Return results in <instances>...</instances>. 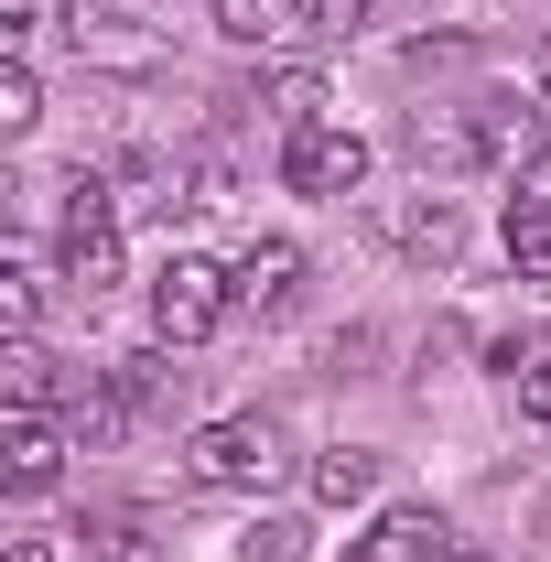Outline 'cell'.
<instances>
[{"label": "cell", "instance_id": "cell-1", "mask_svg": "<svg viewBox=\"0 0 551 562\" xmlns=\"http://www.w3.org/2000/svg\"><path fill=\"white\" fill-rule=\"evenodd\" d=\"M227 314H238V271H227V260L173 249V260L151 271V336H162V347H206Z\"/></svg>", "mask_w": 551, "mask_h": 562}, {"label": "cell", "instance_id": "cell-2", "mask_svg": "<svg viewBox=\"0 0 551 562\" xmlns=\"http://www.w3.org/2000/svg\"><path fill=\"white\" fill-rule=\"evenodd\" d=\"M271 476H281V432L260 412H227L184 443V487H206V497H260Z\"/></svg>", "mask_w": 551, "mask_h": 562}, {"label": "cell", "instance_id": "cell-3", "mask_svg": "<svg viewBox=\"0 0 551 562\" xmlns=\"http://www.w3.org/2000/svg\"><path fill=\"white\" fill-rule=\"evenodd\" d=\"M55 260H66V281L87 292V303L120 281V195H109L98 173H76V184H66V216H55Z\"/></svg>", "mask_w": 551, "mask_h": 562}, {"label": "cell", "instance_id": "cell-4", "mask_svg": "<svg viewBox=\"0 0 551 562\" xmlns=\"http://www.w3.org/2000/svg\"><path fill=\"white\" fill-rule=\"evenodd\" d=\"M281 184H292V195H357V184H368V140L346 131V120L281 131Z\"/></svg>", "mask_w": 551, "mask_h": 562}, {"label": "cell", "instance_id": "cell-5", "mask_svg": "<svg viewBox=\"0 0 551 562\" xmlns=\"http://www.w3.org/2000/svg\"><path fill=\"white\" fill-rule=\"evenodd\" d=\"M66 454H76V422L66 412H11V432H0V487L44 497L55 476H66Z\"/></svg>", "mask_w": 551, "mask_h": 562}, {"label": "cell", "instance_id": "cell-6", "mask_svg": "<svg viewBox=\"0 0 551 562\" xmlns=\"http://www.w3.org/2000/svg\"><path fill=\"white\" fill-rule=\"evenodd\" d=\"M66 44H76V55H98V66H151V55H162L120 0H66Z\"/></svg>", "mask_w": 551, "mask_h": 562}, {"label": "cell", "instance_id": "cell-7", "mask_svg": "<svg viewBox=\"0 0 551 562\" xmlns=\"http://www.w3.org/2000/svg\"><path fill=\"white\" fill-rule=\"evenodd\" d=\"M227 271H238V303H249V314H281L292 281H303V249H292V238H249Z\"/></svg>", "mask_w": 551, "mask_h": 562}, {"label": "cell", "instance_id": "cell-8", "mask_svg": "<svg viewBox=\"0 0 551 562\" xmlns=\"http://www.w3.org/2000/svg\"><path fill=\"white\" fill-rule=\"evenodd\" d=\"M216 33H227L238 55H281V44L303 33V0H216Z\"/></svg>", "mask_w": 551, "mask_h": 562}, {"label": "cell", "instance_id": "cell-9", "mask_svg": "<svg viewBox=\"0 0 551 562\" xmlns=\"http://www.w3.org/2000/svg\"><path fill=\"white\" fill-rule=\"evenodd\" d=\"M357 562H443V519L432 508H379V530L357 541Z\"/></svg>", "mask_w": 551, "mask_h": 562}, {"label": "cell", "instance_id": "cell-10", "mask_svg": "<svg viewBox=\"0 0 551 562\" xmlns=\"http://www.w3.org/2000/svg\"><path fill=\"white\" fill-rule=\"evenodd\" d=\"M497 238H508V271L519 281H551V206L541 195H508V227Z\"/></svg>", "mask_w": 551, "mask_h": 562}, {"label": "cell", "instance_id": "cell-11", "mask_svg": "<svg viewBox=\"0 0 551 562\" xmlns=\"http://www.w3.org/2000/svg\"><path fill=\"white\" fill-rule=\"evenodd\" d=\"M0 379H11V412H55V390H66V379H55V357L33 347V336H11Z\"/></svg>", "mask_w": 551, "mask_h": 562}, {"label": "cell", "instance_id": "cell-12", "mask_svg": "<svg viewBox=\"0 0 551 562\" xmlns=\"http://www.w3.org/2000/svg\"><path fill=\"white\" fill-rule=\"evenodd\" d=\"M368 487H379V454H368V443H336V454L314 465V497H325V508H357Z\"/></svg>", "mask_w": 551, "mask_h": 562}, {"label": "cell", "instance_id": "cell-13", "mask_svg": "<svg viewBox=\"0 0 551 562\" xmlns=\"http://www.w3.org/2000/svg\"><path fill=\"white\" fill-rule=\"evenodd\" d=\"M390 238H401L412 260H454V206H443V195H432V206H401V216H390Z\"/></svg>", "mask_w": 551, "mask_h": 562}, {"label": "cell", "instance_id": "cell-14", "mask_svg": "<svg viewBox=\"0 0 551 562\" xmlns=\"http://www.w3.org/2000/svg\"><path fill=\"white\" fill-rule=\"evenodd\" d=\"M33 120H44V76H33V55H11V66H0V131L22 140Z\"/></svg>", "mask_w": 551, "mask_h": 562}, {"label": "cell", "instance_id": "cell-15", "mask_svg": "<svg viewBox=\"0 0 551 562\" xmlns=\"http://www.w3.org/2000/svg\"><path fill=\"white\" fill-rule=\"evenodd\" d=\"M0 325H11V336H33V325H44V271H33V260H11V271H0Z\"/></svg>", "mask_w": 551, "mask_h": 562}, {"label": "cell", "instance_id": "cell-16", "mask_svg": "<svg viewBox=\"0 0 551 562\" xmlns=\"http://www.w3.org/2000/svg\"><path fill=\"white\" fill-rule=\"evenodd\" d=\"M249 562H303V530H292V519H260V530H249Z\"/></svg>", "mask_w": 551, "mask_h": 562}, {"label": "cell", "instance_id": "cell-17", "mask_svg": "<svg viewBox=\"0 0 551 562\" xmlns=\"http://www.w3.org/2000/svg\"><path fill=\"white\" fill-rule=\"evenodd\" d=\"M519 412L551 432V357H530V368H519Z\"/></svg>", "mask_w": 551, "mask_h": 562}, {"label": "cell", "instance_id": "cell-18", "mask_svg": "<svg viewBox=\"0 0 551 562\" xmlns=\"http://www.w3.org/2000/svg\"><path fill=\"white\" fill-rule=\"evenodd\" d=\"M303 22H314V33H357V22H368V0H303Z\"/></svg>", "mask_w": 551, "mask_h": 562}, {"label": "cell", "instance_id": "cell-19", "mask_svg": "<svg viewBox=\"0 0 551 562\" xmlns=\"http://www.w3.org/2000/svg\"><path fill=\"white\" fill-rule=\"evenodd\" d=\"M519 195H541V206H551V151L530 162V173H519Z\"/></svg>", "mask_w": 551, "mask_h": 562}, {"label": "cell", "instance_id": "cell-20", "mask_svg": "<svg viewBox=\"0 0 551 562\" xmlns=\"http://www.w3.org/2000/svg\"><path fill=\"white\" fill-rule=\"evenodd\" d=\"M11 562H55V541H11Z\"/></svg>", "mask_w": 551, "mask_h": 562}, {"label": "cell", "instance_id": "cell-21", "mask_svg": "<svg viewBox=\"0 0 551 562\" xmlns=\"http://www.w3.org/2000/svg\"><path fill=\"white\" fill-rule=\"evenodd\" d=\"M541 98H551V44H541Z\"/></svg>", "mask_w": 551, "mask_h": 562}, {"label": "cell", "instance_id": "cell-22", "mask_svg": "<svg viewBox=\"0 0 551 562\" xmlns=\"http://www.w3.org/2000/svg\"><path fill=\"white\" fill-rule=\"evenodd\" d=\"M443 562H486V552H443Z\"/></svg>", "mask_w": 551, "mask_h": 562}]
</instances>
